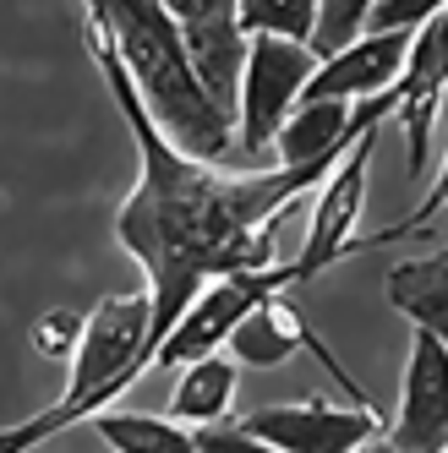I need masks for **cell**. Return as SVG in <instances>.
<instances>
[{
    "instance_id": "cell-1",
    "label": "cell",
    "mask_w": 448,
    "mask_h": 453,
    "mask_svg": "<svg viewBox=\"0 0 448 453\" xmlns=\"http://www.w3.org/2000/svg\"><path fill=\"white\" fill-rule=\"evenodd\" d=\"M88 44L110 82V99L126 115V132L137 137V153H143V180L115 219V241L148 273V334L137 349V377H143L153 366V349L165 344L175 317L191 306L203 284L224 273L274 268V213L290 208L301 191H312L350 148L317 153L296 170H246V175L191 165L153 132V120L143 115V99L126 82L120 55L99 22H88Z\"/></svg>"
},
{
    "instance_id": "cell-2",
    "label": "cell",
    "mask_w": 448,
    "mask_h": 453,
    "mask_svg": "<svg viewBox=\"0 0 448 453\" xmlns=\"http://www.w3.org/2000/svg\"><path fill=\"white\" fill-rule=\"evenodd\" d=\"M82 6H88V22H99L110 34L120 72L143 99V115L153 120V132L191 165H213V170L230 165L236 120L219 115L213 99L203 93L165 6L158 0H82Z\"/></svg>"
},
{
    "instance_id": "cell-3",
    "label": "cell",
    "mask_w": 448,
    "mask_h": 453,
    "mask_svg": "<svg viewBox=\"0 0 448 453\" xmlns=\"http://www.w3.org/2000/svg\"><path fill=\"white\" fill-rule=\"evenodd\" d=\"M317 55L290 39H246L241 82H236V153L268 170V148L284 115L296 110Z\"/></svg>"
},
{
    "instance_id": "cell-4",
    "label": "cell",
    "mask_w": 448,
    "mask_h": 453,
    "mask_svg": "<svg viewBox=\"0 0 448 453\" xmlns=\"http://www.w3.org/2000/svg\"><path fill=\"white\" fill-rule=\"evenodd\" d=\"M290 284V263L284 268H258V273H224L213 284H203L191 306L175 317V328L165 334V344L153 349V366H191L203 361V355H219L230 328L268 296H284Z\"/></svg>"
},
{
    "instance_id": "cell-5",
    "label": "cell",
    "mask_w": 448,
    "mask_h": 453,
    "mask_svg": "<svg viewBox=\"0 0 448 453\" xmlns=\"http://www.w3.org/2000/svg\"><path fill=\"white\" fill-rule=\"evenodd\" d=\"M377 132H361L350 142V153L339 165L317 180V208H312V224H306V241H301V257L290 263V284H312L317 273H328L339 257H350V230L367 208V170H372V148H377Z\"/></svg>"
},
{
    "instance_id": "cell-6",
    "label": "cell",
    "mask_w": 448,
    "mask_h": 453,
    "mask_svg": "<svg viewBox=\"0 0 448 453\" xmlns=\"http://www.w3.org/2000/svg\"><path fill=\"white\" fill-rule=\"evenodd\" d=\"M158 6L175 22V39L191 60V72H197L203 93L213 99V110L236 120V82H241V60H246L236 0H158Z\"/></svg>"
},
{
    "instance_id": "cell-7",
    "label": "cell",
    "mask_w": 448,
    "mask_h": 453,
    "mask_svg": "<svg viewBox=\"0 0 448 453\" xmlns=\"http://www.w3.org/2000/svg\"><path fill=\"white\" fill-rule=\"evenodd\" d=\"M382 420L377 410H339L328 399H306V404H268V410H251L236 420V432L268 442L274 453H356L361 442L382 437Z\"/></svg>"
},
{
    "instance_id": "cell-8",
    "label": "cell",
    "mask_w": 448,
    "mask_h": 453,
    "mask_svg": "<svg viewBox=\"0 0 448 453\" xmlns=\"http://www.w3.org/2000/svg\"><path fill=\"white\" fill-rule=\"evenodd\" d=\"M443 372H448V344L437 334H410V366H405V399L394 426H382L389 448L399 453H448V394H443Z\"/></svg>"
},
{
    "instance_id": "cell-9",
    "label": "cell",
    "mask_w": 448,
    "mask_h": 453,
    "mask_svg": "<svg viewBox=\"0 0 448 453\" xmlns=\"http://www.w3.org/2000/svg\"><path fill=\"white\" fill-rule=\"evenodd\" d=\"M296 349H312L317 361H323V366H328V372L344 382V394L356 399V410H372V399L361 394L356 382H350V372L334 361V355H328L323 344L312 339L306 317H301L290 301H284V296H268V301H258V306H251V311L236 322V328H230V339H224V355H230L236 366H284Z\"/></svg>"
},
{
    "instance_id": "cell-10",
    "label": "cell",
    "mask_w": 448,
    "mask_h": 453,
    "mask_svg": "<svg viewBox=\"0 0 448 453\" xmlns=\"http://www.w3.org/2000/svg\"><path fill=\"white\" fill-rule=\"evenodd\" d=\"M405 50H410V34H361L356 44L317 60L296 104H361L372 93H389L399 82Z\"/></svg>"
},
{
    "instance_id": "cell-11",
    "label": "cell",
    "mask_w": 448,
    "mask_h": 453,
    "mask_svg": "<svg viewBox=\"0 0 448 453\" xmlns=\"http://www.w3.org/2000/svg\"><path fill=\"white\" fill-rule=\"evenodd\" d=\"M236 382H241V366L224 349L181 366L175 399H170V420H181V426H191V432H197V426H224L230 399H236Z\"/></svg>"
},
{
    "instance_id": "cell-12",
    "label": "cell",
    "mask_w": 448,
    "mask_h": 453,
    "mask_svg": "<svg viewBox=\"0 0 448 453\" xmlns=\"http://www.w3.org/2000/svg\"><path fill=\"white\" fill-rule=\"evenodd\" d=\"M389 306L405 311L421 334H448V251L432 246V257H415L389 273Z\"/></svg>"
},
{
    "instance_id": "cell-13",
    "label": "cell",
    "mask_w": 448,
    "mask_h": 453,
    "mask_svg": "<svg viewBox=\"0 0 448 453\" xmlns=\"http://www.w3.org/2000/svg\"><path fill=\"white\" fill-rule=\"evenodd\" d=\"M93 432H99L115 453H197L191 426L170 415H143V410H99L88 415Z\"/></svg>"
},
{
    "instance_id": "cell-14",
    "label": "cell",
    "mask_w": 448,
    "mask_h": 453,
    "mask_svg": "<svg viewBox=\"0 0 448 453\" xmlns=\"http://www.w3.org/2000/svg\"><path fill=\"white\" fill-rule=\"evenodd\" d=\"M236 22L246 39H290L312 44L317 0H236Z\"/></svg>"
},
{
    "instance_id": "cell-15",
    "label": "cell",
    "mask_w": 448,
    "mask_h": 453,
    "mask_svg": "<svg viewBox=\"0 0 448 453\" xmlns=\"http://www.w3.org/2000/svg\"><path fill=\"white\" fill-rule=\"evenodd\" d=\"M372 12V0H317V22H312V55L323 60L344 44H356L361 39V22Z\"/></svg>"
},
{
    "instance_id": "cell-16",
    "label": "cell",
    "mask_w": 448,
    "mask_h": 453,
    "mask_svg": "<svg viewBox=\"0 0 448 453\" xmlns=\"http://www.w3.org/2000/svg\"><path fill=\"white\" fill-rule=\"evenodd\" d=\"M443 115V82L432 88H415L394 104V120H405V137H410V175L427 170V148H432V126Z\"/></svg>"
},
{
    "instance_id": "cell-17",
    "label": "cell",
    "mask_w": 448,
    "mask_h": 453,
    "mask_svg": "<svg viewBox=\"0 0 448 453\" xmlns=\"http://www.w3.org/2000/svg\"><path fill=\"white\" fill-rule=\"evenodd\" d=\"M432 17H443V0H372L361 34H415Z\"/></svg>"
},
{
    "instance_id": "cell-18",
    "label": "cell",
    "mask_w": 448,
    "mask_h": 453,
    "mask_svg": "<svg viewBox=\"0 0 448 453\" xmlns=\"http://www.w3.org/2000/svg\"><path fill=\"white\" fill-rule=\"evenodd\" d=\"M27 339H34L39 355H72L77 339H82V317L66 311V306H60V311H44V317L34 322V334H27Z\"/></svg>"
},
{
    "instance_id": "cell-19",
    "label": "cell",
    "mask_w": 448,
    "mask_h": 453,
    "mask_svg": "<svg viewBox=\"0 0 448 453\" xmlns=\"http://www.w3.org/2000/svg\"><path fill=\"white\" fill-rule=\"evenodd\" d=\"M191 442H197V453H274L268 442L246 437L236 426H197V432H191Z\"/></svg>"
},
{
    "instance_id": "cell-20",
    "label": "cell",
    "mask_w": 448,
    "mask_h": 453,
    "mask_svg": "<svg viewBox=\"0 0 448 453\" xmlns=\"http://www.w3.org/2000/svg\"><path fill=\"white\" fill-rule=\"evenodd\" d=\"M356 453H399V448H389V437H372V442H361Z\"/></svg>"
}]
</instances>
